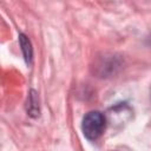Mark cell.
<instances>
[{"instance_id":"cell-1","label":"cell","mask_w":151,"mask_h":151,"mask_svg":"<svg viewBox=\"0 0 151 151\" xmlns=\"http://www.w3.org/2000/svg\"><path fill=\"white\" fill-rule=\"evenodd\" d=\"M106 126V118L99 111H91L86 113L81 122V131L88 140H97L104 132Z\"/></svg>"},{"instance_id":"cell-2","label":"cell","mask_w":151,"mask_h":151,"mask_svg":"<svg viewBox=\"0 0 151 151\" xmlns=\"http://www.w3.org/2000/svg\"><path fill=\"white\" fill-rule=\"evenodd\" d=\"M19 44H20L22 55H24V59H25L26 64L31 65L32 60H33V48H32V44H31V41H29V39L27 38L26 34H24V33L19 34Z\"/></svg>"},{"instance_id":"cell-3","label":"cell","mask_w":151,"mask_h":151,"mask_svg":"<svg viewBox=\"0 0 151 151\" xmlns=\"http://www.w3.org/2000/svg\"><path fill=\"white\" fill-rule=\"evenodd\" d=\"M26 110H27V113L33 118H37L40 113L39 98H38V93L34 90H31L28 93L27 103H26Z\"/></svg>"}]
</instances>
